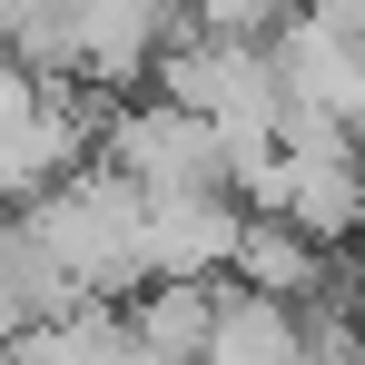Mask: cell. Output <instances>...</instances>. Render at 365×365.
I'll list each match as a JSON object with an SVG mask.
<instances>
[{
	"instance_id": "7a4b0ae2",
	"label": "cell",
	"mask_w": 365,
	"mask_h": 365,
	"mask_svg": "<svg viewBox=\"0 0 365 365\" xmlns=\"http://www.w3.org/2000/svg\"><path fill=\"white\" fill-rule=\"evenodd\" d=\"M119 306H128V346H138V356H207L217 267H207V277H138Z\"/></svg>"
},
{
	"instance_id": "3957f363",
	"label": "cell",
	"mask_w": 365,
	"mask_h": 365,
	"mask_svg": "<svg viewBox=\"0 0 365 365\" xmlns=\"http://www.w3.org/2000/svg\"><path fill=\"white\" fill-rule=\"evenodd\" d=\"M187 20H207V30H237V40H277V30L297 20V0H187Z\"/></svg>"
},
{
	"instance_id": "6da1fadb",
	"label": "cell",
	"mask_w": 365,
	"mask_h": 365,
	"mask_svg": "<svg viewBox=\"0 0 365 365\" xmlns=\"http://www.w3.org/2000/svg\"><path fill=\"white\" fill-rule=\"evenodd\" d=\"M257 207H287L306 237L326 247H356L365 237V158L346 138H316V148H277V178Z\"/></svg>"
}]
</instances>
